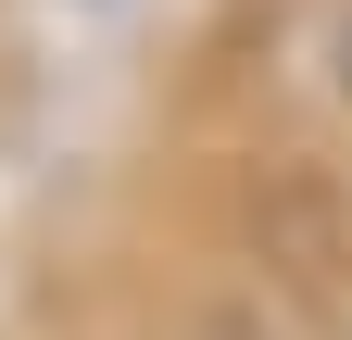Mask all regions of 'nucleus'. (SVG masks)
<instances>
[{
	"mask_svg": "<svg viewBox=\"0 0 352 340\" xmlns=\"http://www.w3.org/2000/svg\"><path fill=\"white\" fill-rule=\"evenodd\" d=\"M340 76H352V25H340Z\"/></svg>",
	"mask_w": 352,
	"mask_h": 340,
	"instance_id": "nucleus-1",
	"label": "nucleus"
}]
</instances>
